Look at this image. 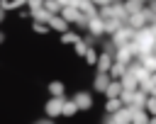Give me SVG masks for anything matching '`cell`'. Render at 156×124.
Segmentation results:
<instances>
[{
	"label": "cell",
	"mask_w": 156,
	"mask_h": 124,
	"mask_svg": "<svg viewBox=\"0 0 156 124\" xmlns=\"http://www.w3.org/2000/svg\"><path fill=\"white\" fill-rule=\"evenodd\" d=\"M107 97H119V92H122V83L117 80V78H112L107 85H105V90H102Z\"/></svg>",
	"instance_id": "cell-1"
},
{
	"label": "cell",
	"mask_w": 156,
	"mask_h": 124,
	"mask_svg": "<svg viewBox=\"0 0 156 124\" xmlns=\"http://www.w3.org/2000/svg\"><path fill=\"white\" fill-rule=\"evenodd\" d=\"M61 105H63V100L56 97V95H51V100L46 102V112H49L51 117H56V114H61Z\"/></svg>",
	"instance_id": "cell-2"
},
{
	"label": "cell",
	"mask_w": 156,
	"mask_h": 124,
	"mask_svg": "<svg viewBox=\"0 0 156 124\" xmlns=\"http://www.w3.org/2000/svg\"><path fill=\"white\" fill-rule=\"evenodd\" d=\"M85 24H88L90 34H95V36H100V34L105 32V29H102V19H98L95 15H93V17H88V22H85Z\"/></svg>",
	"instance_id": "cell-3"
},
{
	"label": "cell",
	"mask_w": 156,
	"mask_h": 124,
	"mask_svg": "<svg viewBox=\"0 0 156 124\" xmlns=\"http://www.w3.org/2000/svg\"><path fill=\"white\" fill-rule=\"evenodd\" d=\"M73 102H76L78 109H90V105H93V100H90L88 92H78V95L73 97Z\"/></svg>",
	"instance_id": "cell-4"
},
{
	"label": "cell",
	"mask_w": 156,
	"mask_h": 124,
	"mask_svg": "<svg viewBox=\"0 0 156 124\" xmlns=\"http://www.w3.org/2000/svg\"><path fill=\"white\" fill-rule=\"evenodd\" d=\"M46 22H49V27H51V29H58V32H66V29H68V22H66L63 17H54V15H51Z\"/></svg>",
	"instance_id": "cell-5"
},
{
	"label": "cell",
	"mask_w": 156,
	"mask_h": 124,
	"mask_svg": "<svg viewBox=\"0 0 156 124\" xmlns=\"http://www.w3.org/2000/svg\"><path fill=\"white\" fill-rule=\"evenodd\" d=\"M110 78H122L124 75V71H127V63H122V61H117V63H110Z\"/></svg>",
	"instance_id": "cell-6"
},
{
	"label": "cell",
	"mask_w": 156,
	"mask_h": 124,
	"mask_svg": "<svg viewBox=\"0 0 156 124\" xmlns=\"http://www.w3.org/2000/svg\"><path fill=\"white\" fill-rule=\"evenodd\" d=\"M122 105H124V102H122V97H107V105H105V109L115 114V112H117Z\"/></svg>",
	"instance_id": "cell-7"
},
{
	"label": "cell",
	"mask_w": 156,
	"mask_h": 124,
	"mask_svg": "<svg viewBox=\"0 0 156 124\" xmlns=\"http://www.w3.org/2000/svg\"><path fill=\"white\" fill-rule=\"evenodd\" d=\"M107 83H110V75H107V71H100V75H98V78H95V88H98V90H100V92H102V90H105V85H107Z\"/></svg>",
	"instance_id": "cell-8"
},
{
	"label": "cell",
	"mask_w": 156,
	"mask_h": 124,
	"mask_svg": "<svg viewBox=\"0 0 156 124\" xmlns=\"http://www.w3.org/2000/svg\"><path fill=\"white\" fill-rule=\"evenodd\" d=\"M129 58H132V46H122V49H119V53H117V61L129 63Z\"/></svg>",
	"instance_id": "cell-9"
},
{
	"label": "cell",
	"mask_w": 156,
	"mask_h": 124,
	"mask_svg": "<svg viewBox=\"0 0 156 124\" xmlns=\"http://www.w3.org/2000/svg\"><path fill=\"white\" fill-rule=\"evenodd\" d=\"M78 112V107H76V102L71 100V102H63L61 105V114H66V117H71V114H76Z\"/></svg>",
	"instance_id": "cell-10"
},
{
	"label": "cell",
	"mask_w": 156,
	"mask_h": 124,
	"mask_svg": "<svg viewBox=\"0 0 156 124\" xmlns=\"http://www.w3.org/2000/svg\"><path fill=\"white\" fill-rule=\"evenodd\" d=\"M95 63H98V71H107L110 63H112V58H110V53H102L100 61H95Z\"/></svg>",
	"instance_id": "cell-11"
},
{
	"label": "cell",
	"mask_w": 156,
	"mask_h": 124,
	"mask_svg": "<svg viewBox=\"0 0 156 124\" xmlns=\"http://www.w3.org/2000/svg\"><path fill=\"white\" fill-rule=\"evenodd\" d=\"M49 92H51V95H56V97H61V95H63V83H56V80H54V83H49Z\"/></svg>",
	"instance_id": "cell-12"
},
{
	"label": "cell",
	"mask_w": 156,
	"mask_h": 124,
	"mask_svg": "<svg viewBox=\"0 0 156 124\" xmlns=\"http://www.w3.org/2000/svg\"><path fill=\"white\" fill-rule=\"evenodd\" d=\"M141 107H146V112L156 114V97H149V100H144V105H141Z\"/></svg>",
	"instance_id": "cell-13"
},
{
	"label": "cell",
	"mask_w": 156,
	"mask_h": 124,
	"mask_svg": "<svg viewBox=\"0 0 156 124\" xmlns=\"http://www.w3.org/2000/svg\"><path fill=\"white\" fill-rule=\"evenodd\" d=\"M78 39H80L78 34H63V36H61V41H63V44H76Z\"/></svg>",
	"instance_id": "cell-14"
},
{
	"label": "cell",
	"mask_w": 156,
	"mask_h": 124,
	"mask_svg": "<svg viewBox=\"0 0 156 124\" xmlns=\"http://www.w3.org/2000/svg\"><path fill=\"white\" fill-rule=\"evenodd\" d=\"M85 58H88V63H95V61H98V53H95V49H85Z\"/></svg>",
	"instance_id": "cell-15"
},
{
	"label": "cell",
	"mask_w": 156,
	"mask_h": 124,
	"mask_svg": "<svg viewBox=\"0 0 156 124\" xmlns=\"http://www.w3.org/2000/svg\"><path fill=\"white\" fill-rule=\"evenodd\" d=\"M34 32H39V34H46V32H49V27H46V24H39V22H34Z\"/></svg>",
	"instance_id": "cell-16"
},
{
	"label": "cell",
	"mask_w": 156,
	"mask_h": 124,
	"mask_svg": "<svg viewBox=\"0 0 156 124\" xmlns=\"http://www.w3.org/2000/svg\"><path fill=\"white\" fill-rule=\"evenodd\" d=\"M85 49H88V46H85V44L78 39V41H76V51H78V56H83V53H85Z\"/></svg>",
	"instance_id": "cell-17"
},
{
	"label": "cell",
	"mask_w": 156,
	"mask_h": 124,
	"mask_svg": "<svg viewBox=\"0 0 156 124\" xmlns=\"http://www.w3.org/2000/svg\"><path fill=\"white\" fill-rule=\"evenodd\" d=\"M27 5L34 10V7H41V5H44V0H27Z\"/></svg>",
	"instance_id": "cell-18"
},
{
	"label": "cell",
	"mask_w": 156,
	"mask_h": 124,
	"mask_svg": "<svg viewBox=\"0 0 156 124\" xmlns=\"http://www.w3.org/2000/svg\"><path fill=\"white\" fill-rule=\"evenodd\" d=\"M90 2H93V5H110L112 0H90Z\"/></svg>",
	"instance_id": "cell-19"
},
{
	"label": "cell",
	"mask_w": 156,
	"mask_h": 124,
	"mask_svg": "<svg viewBox=\"0 0 156 124\" xmlns=\"http://www.w3.org/2000/svg\"><path fill=\"white\" fill-rule=\"evenodd\" d=\"M149 2H151V10H149V12H151V15H156V0H149Z\"/></svg>",
	"instance_id": "cell-20"
},
{
	"label": "cell",
	"mask_w": 156,
	"mask_h": 124,
	"mask_svg": "<svg viewBox=\"0 0 156 124\" xmlns=\"http://www.w3.org/2000/svg\"><path fill=\"white\" fill-rule=\"evenodd\" d=\"M136 2H144V0H136Z\"/></svg>",
	"instance_id": "cell-21"
}]
</instances>
